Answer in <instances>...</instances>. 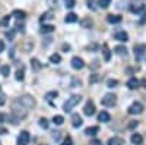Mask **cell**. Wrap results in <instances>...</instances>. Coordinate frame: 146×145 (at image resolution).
Wrapping results in <instances>:
<instances>
[{"label": "cell", "instance_id": "ac0fdd59", "mask_svg": "<svg viewBox=\"0 0 146 145\" xmlns=\"http://www.w3.org/2000/svg\"><path fill=\"white\" fill-rule=\"evenodd\" d=\"M110 119H111V117H110V114L107 113V112H101L100 114H98V122H110Z\"/></svg>", "mask_w": 146, "mask_h": 145}, {"label": "cell", "instance_id": "83f0119b", "mask_svg": "<svg viewBox=\"0 0 146 145\" xmlns=\"http://www.w3.org/2000/svg\"><path fill=\"white\" fill-rule=\"evenodd\" d=\"M40 31H41V34H48V32H53L54 31V27L53 25H42Z\"/></svg>", "mask_w": 146, "mask_h": 145}, {"label": "cell", "instance_id": "e0dca14e", "mask_svg": "<svg viewBox=\"0 0 146 145\" xmlns=\"http://www.w3.org/2000/svg\"><path fill=\"white\" fill-rule=\"evenodd\" d=\"M131 142L135 144V145H140V144L143 142L142 135H140V134H133V135H131Z\"/></svg>", "mask_w": 146, "mask_h": 145}, {"label": "cell", "instance_id": "3957f363", "mask_svg": "<svg viewBox=\"0 0 146 145\" xmlns=\"http://www.w3.org/2000/svg\"><path fill=\"white\" fill-rule=\"evenodd\" d=\"M115 103H117V97L114 94H105L101 98V104L105 107H114Z\"/></svg>", "mask_w": 146, "mask_h": 145}, {"label": "cell", "instance_id": "836d02e7", "mask_svg": "<svg viewBox=\"0 0 146 145\" xmlns=\"http://www.w3.org/2000/svg\"><path fill=\"white\" fill-rule=\"evenodd\" d=\"M16 79H18V81H23V67L18 69V72H16Z\"/></svg>", "mask_w": 146, "mask_h": 145}, {"label": "cell", "instance_id": "277c9868", "mask_svg": "<svg viewBox=\"0 0 146 145\" xmlns=\"http://www.w3.org/2000/svg\"><path fill=\"white\" fill-rule=\"evenodd\" d=\"M18 101H19L22 106H25L27 108H32V107L35 106V100H34V97H32V95H28V94L19 97Z\"/></svg>", "mask_w": 146, "mask_h": 145}, {"label": "cell", "instance_id": "d6986e66", "mask_svg": "<svg viewBox=\"0 0 146 145\" xmlns=\"http://www.w3.org/2000/svg\"><path fill=\"white\" fill-rule=\"evenodd\" d=\"M114 51H115L118 56H127V48L123 47V45H117V47L114 48Z\"/></svg>", "mask_w": 146, "mask_h": 145}, {"label": "cell", "instance_id": "d590c367", "mask_svg": "<svg viewBox=\"0 0 146 145\" xmlns=\"http://www.w3.org/2000/svg\"><path fill=\"white\" fill-rule=\"evenodd\" d=\"M86 5H88V7L92 9V10L96 9V6H95V0H86Z\"/></svg>", "mask_w": 146, "mask_h": 145}, {"label": "cell", "instance_id": "4316f807", "mask_svg": "<svg viewBox=\"0 0 146 145\" xmlns=\"http://www.w3.org/2000/svg\"><path fill=\"white\" fill-rule=\"evenodd\" d=\"M0 74H2V76H9V74H10V66H9V65H3L2 67H0Z\"/></svg>", "mask_w": 146, "mask_h": 145}, {"label": "cell", "instance_id": "7a4b0ae2", "mask_svg": "<svg viewBox=\"0 0 146 145\" xmlns=\"http://www.w3.org/2000/svg\"><path fill=\"white\" fill-rule=\"evenodd\" d=\"M80 100H82L80 95H72L70 98H67V101L63 104V110H64L66 113H67V112H72V108L76 107V106L80 103Z\"/></svg>", "mask_w": 146, "mask_h": 145}, {"label": "cell", "instance_id": "8992f818", "mask_svg": "<svg viewBox=\"0 0 146 145\" xmlns=\"http://www.w3.org/2000/svg\"><path fill=\"white\" fill-rule=\"evenodd\" d=\"M83 113H85V116H94V114H95V104H94L91 100L86 101V104H85Z\"/></svg>", "mask_w": 146, "mask_h": 145}, {"label": "cell", "instance_id": "f1b7e54d", "mask_svg": "<svg viewBox=\"0 0 146 145\" xmlns=\"http://www.w3.org/2000/svg\"><path fill=\"white\" fill-rule=\"evenodd\" d=\"M57 95H58L57 91H50V92H47V94H45V100H47V101H51V100L56 98Z\"/></svg>", "mask_w": 146, "mask_h": 145}, {"label": "cell", "instance_id": "2e32d148", "mask_svg": "<svg viewBox=\"0 0 146 145\" xmlns=\"http://www.w3.org/2000/svg\"><path fill=\"white\" fill-rule=\"evenodd\" d=\"M12 16H15L16 19H25L27 18V13L23 10H19V9H16V10H13L12 12Z\"/></svg>", "mask_w": 146, "mask_h": 145}, {"label": "cell", "instance_id": "f546056e", "mask_svg": "<svg viewBox=\"0 0 146 145\" xmlns=\"http://www.w3.org/2000/svg\"><path fill=\"white\" fill-rule=\"evenodd\" d=\"M98 5L101 9H107L110 5H111V0H98Z\"/></svg>", "mask_w": 146, "mask_h": 145}, {"label": "cell", "instance_id": "7dc6e473", "mask_svg": "<svg viewBox=\"0 0 146 145\" xmlns=\"http://www.w3.org/2000/svg\"><path fill=\"white\" fill-rule=\"evenodd\" d=\"M5 101H6V100H5V97L2 95V97H0V106H3V104H5Z\"/></svg>", "mask_w": 146, "mask_h": 145}, {"label": "cell", "instance_id": "cb8c5ba5", "mask_svg": "<svg viewBox=\"0 0 146 145\" xmlns=\"http://www.w3.org/2000/svg\"><path fill=\"white\" fill-rule=\"evenodd\" d=\"M63 122H64V117H63V116H60V114H56V116L53 117V123L57 125V126L63 125Z\"/></svg>", "mask_w": 146, "mask_h": 145}, {"label": "cell", "instance_id": "44dd1931", "mask_svg": "<svg viewBox=\"0 0 146 145\" xmlns=\"http://www.w3.org/2000/svg\"><path fill=\"white\" fill-rule=\"evenodd\" d=\"M31 66L34 70H41V67H42V65L40 63L38 59H31Z\"/></svg>", "mask_w": 146, "mask_h": 145}, {"label": "cell", "instance_id": "74e56055", "mask_svg": "<svg viewBox=\"0 0 146 145\" xmlns=\"http://www.w3.org/2000/svg\"><path fill=\"white\" fill-rule=\"evenodd\" d=\"M98 81H100V76L98 75H91L89 76V82L91 84H95V82H98Z\"/></svg>", "mask_w": 146, "mask_h": 145}, {"label": "cell", "instance_id": "d4e9b609", "mask_svg": "<svg viewBox=\"0 0 146 145\" xmlns=\"http://www.w3.org/2000/svg\"><path fill=\"white\" fill-rule=\"evenodd\" d=\"M53 18H54V16H53V12H45V13L41 15L40 21H41V22H45V21H50V19H53Z\"/></svg>", "mask_w": 146, "mask_h": 145}, {"label": "cell", "instance_id": "c3c4849f", "mask_svg": "<svg viewBox=\"0 0 146 145\" xmlns=\"http://www.w3.org/2000/svg\"><path fill=\"white\" fill-rule=\"evenodd\" d=\"M3 120H5V114H2V113H0V123H2Z\"/></svg>", "mask_w": 146, "mask_h": 145}, {"label": "cell", "instance_id": "52a82bcc", "mask_svg": "<svg viewBox=\"0 0 146 145\" xmlns=\"http://www.w3.org/2000/svg\"><path fill=\"white\" fill-rule=\"evenodd\" d=\"M145 51H146V45H143V44L135 45V57H136V60H140L145 56Z\"/></svg>", "mask_w": 146, "mask_h": 145}, {"label": "cell", "instance_id": "7c38bea8", "mask_svg": "<svg viewBox=\"0 0 146 145\" xmlns=\"http://www.w3.org/2000/svg\"><path fill=\"white\" fill-rule=\"evenodd\" d=\"M82 117L79 116V114H73L72 116V126L73 128H79V126H82Z\"/></svg>", "mask_w": 146, "mask_h": 145}, {"label": "cell", "instance_id": "d6a6232c", "mask_svg": "<svg viewBox=\"0 0 146 145\" xmlns=\"http://www.w3.org/2000/svg\"><path fill=\"white\" fill-rule=\"evenodd\" d=\"M40 126H41V128H44V129H47V128H48V120H47L45 117H41V119H40Z\"/></svg>", "mask_w": 146, "mask_h": 145}, {"label": "cell", "instance_id": "ffe728a7", "mask_svg": "<svg viewBox=\"0 0 146 145\" xmlns=\"http://www.w3.org/2000/svg\"><path fill=\"white\" fill-rule=\"evenodd\" d=\"M107 21L110 23H118V22H121V16H118V15H108Z\"/></svg>", "mask_w": 146, "mask_h": 145}, {"label": "cell", "instance_id": "8fae6325", "mask_svg": "<svg viewBox=\"0 0 146 145\" xmlns=\"http://www.w3.org/2000/svg\"><path fill=\"white\" fill-rule=\"evenodd\" d=\"M79 23H80V27H82V28H86V29H88V28H92L94 21H92L91 18H83V19H80Z\"/></svg>", "mask_w": 146, "mask_h": 145}, {"label": "cell", "instance_id": "9c48e42d", "mask_svg": "<svg viewBox=\"0 0 146 145\" xmlns=\"http://www.w3.org/2000/svg\"><path fill=\"white\" fill-rule=\"evenodd\" d=\"M29 139H31V136H29L28 132H27V130H22L21 135H19V138H18V144H19V145H27V144L29 142Z\"/></svg>", "mask_w": 146, "mask_h": 145}, {"label": "cell", "instance_id": "7bdbcfd3", "mask_svg": "<svg viewBox=\"0 0 146 145\" xmlns=\"http://www.w3.org/2000/svg\"><path fill=\"white\" fill-rule=\"evenodd\" d=\"M60 134H62V132H53V139L58 141L60 139Z\"/></svg>", "mask_w": 146, "mask_h": 145}, {"label": "cell", "instance_id": "bcb514c9", "mask_svg": "<svg viewBox=\"0 0 146 145\" xmlns=\"http://www.w3.org/2000/svg\"><path fill=\"white\" fill-rule=\"evenodd\" d=\"M3 50H5V43H3L2 40H0V53H2Z\"/></svg>", "mask_w": 146, "mask_h": 145}, {"label": "cell", "instance_id": "4fadbf2b", "mask_svg": "<svg viewBox=\"0 0 146 145\" xmlns=\"http://www.w3.org/2000/svg\"><path fill=\"white\" fill-rule=\"evenodd\" d=\"M107 145H124V139L123 138H118V136H114L111 139H108V144Z\"/></svg>", "mask_w": 146, "mask_h": 145}, {"label": "cell", "instance_id": "ab89813d", "mask_svg": "<svg viewBox=\"0 0 146 145\" xmlns=\"http://www.w3.org/2000/svg\"><path fill=\"white\" fill-rule=\"evenodd\" d=\"M98 67H100V62L98 60H94L92 65H91V69H98Z\"/></svg>", "mask_w": 146, "mask_h": 145}, {"label": "cell", "instance_id": "7402d4cb", "mask_svg": "<svg viewBox=\"0 0 146 145\" xmlns=\"http://www.w3.org/2000/svg\"><path fill=\"white\" fill-rule=\"evenodd\" d=\"M102 53H104V59H105V62H108L110 59H111V53H110V48L107 44L102 45Z\"/></svg>", "mask_w": 146, "mask_h": 145}, {"label": "cell", "instance_id": "8d00e7d4", "mask_svg": "<svg viewBox=\"0 0 146 145\" xmlns=\"http://www.w3.org/2000/svg\"><path fill=\"white\" fill-rule=\"evenodd\" d=\"M62 145H73V139H72L70 136H66L64 141L62 142Z\"/></svg>", "mask_w": 146, "mask_h": 145}, {"label": "cell", "instance_id": "30bf717a", "mask_svg": "<svg viewBox=\"0 0 146 145\" xmlns=\"http://www.w3.org/2000/svg\"><path fill=\"white\" fill-rule=\"evenodd\" d=\"M114 38L118 40V41H121V43H126V41L129 40V35H127L126 31H118V32H115Z\"/></svg>", "mask_w": 146, "mask_h": 145}, {"label": "cell", "instance_id": "681fc988", "mask_svg": "<svg viewBox=\"0 0 146 145\" xmlns=\"http://www.w3.org/2000/svg\"><path fill=\"white\" fill-rule=\"evenodd\" d=\"M140 84H142V85H143V87H145V88H146V79H143V81H142V82H140Z\"/></svg>", "mask_w": 146, "mask_h": 145}, {"label": "cell", "instance_id": "b9f144b4", "mask_svg": "<svg viewBox=\"0 0 146 145\" xmlns=\"http://www.w3.org/2000/svg\"><path fill=\"white\" fill-rule=\"evenodd\" d=\"M89 145H102V142H101L100 139H92Z\"/></svg>", "mask_w": 146, "mask_h": 145}, {"label": "cell", "instance_id": "f6af8a7d", "mask_svg": "<svg viewBox=\"0 0 146 145\" xmlns=\"http://www.w3.org/2000/svg\"><path fill=\"white\" fill-rule=\"evenodd\" d=\"M62 48H63V51H66V53H67V51L70 50V45H69V44H63V47H62Z\"/></svg>", "mask_w": 146, "mask_h": 145}, {"label": "cell", "instance_id": "5b68a950", "mask_svg": "<svg viewBox=\"0 0 146 145\" xmlns=\"http://www.w3.org/2000/svg\"><path fill=\"white\" fill-rule=\"evenodd\" d=\"M143 112V106H142V103H137V101H135L130 107H129V113L130 114H140Z\"/></svg>", "mask_w": 146, "mask_h": 145}, {"label": "cell", "instance_id": "4dcf8cb0", "mask_svg": "<svg viewBox=\"0 0 146 145\" xmlns=\"http://www.w3.org/2000/svg\"><path fill=\"white\" fill-rule=\"evenodd\" d=\"M10 18H12V16H9V15H7V16H5L2 21H0V25H2V27H9V23H10Z\"/></svg>", "mask_w": 146, "mask_h": 145}, {"label": "cell", "instance_id": "6da1fadb", "mask_svg": "<svg viewBox=\"0 0 146 145\" xmlns=\"http://www.w3.org/2000/svg\"><path fill=\"white\" fill-rule=\"evenodd\" d=\"M12 114H13L18 120L25 119L28 116V108L25 106H22L18 100H15L13 103H12Z\"/></svg>", "mask_w": 146, "mask_h": 145}, {"label": "cell", "instance_id": "5bb4252c", "mask_svg": "<svg viewBox=\"0 0 146 145\" xmlns=\"http://www.w3.org/2000/svg\"><path fill=\"white\" fill-rule=\"evenodd\" d=\"M139 85H140V82H139L136 78H130L129 82H127V87H129L130 90H136Z\"/></svg>", "mask_w": 146, "mask_h": 145}, {"label": "cell", "instance_id": "ee69618b", "mask_svg": "<svg viewBox=\"0 0 146 145\" xmlns=\"http://www.w3.org/2000/svg\"><path fill=\"white\" fill-rule=\"evenodd\" d=\"M73 85H79L80 87L82 85V81L80 79H73Z\"/></svg>", "mask_w": 146, "mask_h": 145}, {"label": "cell", "instance_id": "e575fe53", "mask_svg": "<svg viewBox=\"0 0 146 145\" xmlns=\"http://www.w3.org/2000/svg\"><path fill=\"white\" fill-rule=\"evenodd\" d=\"M75 0H64V5H66V7H69V9H72L73 6H75Z\"/></svg>", "mask_w": 146, "mask_h": 145}, {"label": "cell", "instance_id": "60d3db41", "mask_svg": "<svg viewBox=\"0 0 146 145\" xmlns=\"http://www.w3.org/2000/svg\"><path fill=\"white\" fill-rule=\"evenodd\" d=\"M6 37H7V38L12 41V40H13V37H15V31H10V32H7V34H6Z\"/></svg>", "mask_w": 146, "mask_h": 145}, {"label": "cell", "instance_id": "ba28073f", "mask_svg": "<svg viewBox=\"0 0 146 145\" xmlns=\"http://www.w3.org/2000/svg\"><path fill=\"white\" fill-rule=\"evenodd\" d=\"M70 63H72V67H73V69H76V70L85 67V62H83L80 57H78V56H76V57H73Z\"/></svg>", "mask_w": 146, "mask_h": 145}, {"label": "cell", "instance_id": "603a6c76", "mask_svg": "<svg viewBox=\"0 0 146 145\" xmlns=\"http://www.w3.org/2000/svg\"><path fill=\"white\" fill-rule=\"evenodd\" d=\"M64 21H66L67 23H73V22L78 21V15H76V13H67L66 18H64Z\"/></svg>", "mask_w": 146, "mask_h": 145}, {"label": "cell", "instance_id": "484cf974", "mask_svg": "<svg viewBox=\"0 0 146 145\" xmlns=\"http://www.w3.org/2000/svg\"><path fill=\"white\" fill-rule=\"evenodd\" d=\"M62 62V57H60V54H51L50 56V63H53V65H57V63H60Z\"/></svg>", "mask_w": 146, "mask_h": 145}, {"label": "cell", "instance_id": "f35d334b", "mask_svg": "<svg viewBox=\"0 0 146 145\" xmlns=\"http://www.w3.org/2000/svg\"><path fill=\"white\" fill-rule=\"evenodd\" d=\"M137 126V122L136 120H130V123H129V129H135Z\"/></svg>", "mask_w": 146, "mask_h": 145}, {"label": "cell", "instance_id": "1f68e13d", "mask_svg": "<svg viewBox=\"0 0 146 145\" xmlns=\"http://www.w3.org/2000/svg\"><path fill=\"white\" fill-rule=\"evenodd\" d=\"M107 85H108V88H114L115 85H118V81L117 79H108Z\"/></svg>", "mask_w": 146, "mask_h": 145}, {"label": "cell", "instance_id": "9a60e30c", "mask_svg": "<svg viewBox=\"0 0 146 145\" xmlns=\"http://www.w3.org/2000/svg\"><path fill=\"white\" fill-rule=\"evenodd\" d=\"M100 132V128L98 126H91V128H86V130H85V134H86L88 136H94Z\"/></svg>", "mask_w": 146, "mask_h": 145}]
</instances>
